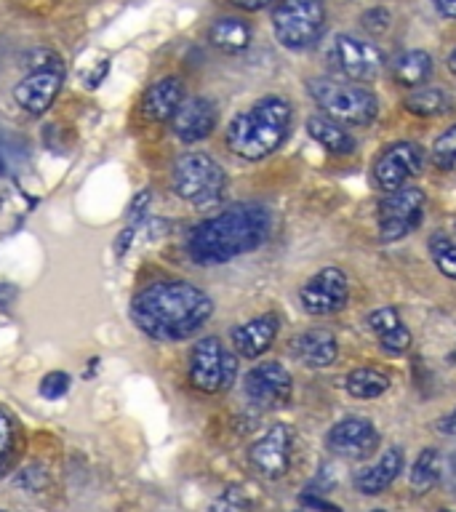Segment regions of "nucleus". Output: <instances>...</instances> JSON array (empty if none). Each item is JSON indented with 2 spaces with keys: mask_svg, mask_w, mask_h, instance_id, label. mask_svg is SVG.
Returning <instances> with one entry per match:
<instances>
[{
  "mask_svg": "<svg viewBox=\"0 0 456 512\" xmlns=\"http://www.w3.org/2000/svg\"><path fill=\"white\" fill-rule=\"evenodd\" d=\"M374 512H384V510H374Z\"/></svg>",
  "mask_w": 456,
  "mask_h": 512,
  "instance_id": "nucleus-43",
  "label": "nucleus"
},
{
  "mask_svg": "<svg viewBox=\"0 0 456 512\" xmlns=\"http://www.w3.org/2000/svg\"><path fill=\"white\" fill-rule=\"evenodd\" d=\"M184 102V83L174 75L155 80L142 96V115L152 123H166Z\"/></svg>",
  "mask_w": 456,
  "mask_h": 512,
  "instance_id": "nucleus-19",
  "label": "nucleus"
},
{
  "mask_svg": "<svg viewBox=\"0 0 456 512\" xmlns=\"http://www.w3.org/2000/svg\"><path fill=\"white\" fill-rule=\"evenodd\" d=\"M430 158L432 166L440 168V171H451L456 166V123L432 142Z\"/></svg>",
  "mask_w": 456,
  "mask_h": 512,
  "instance_id": "nucleus-30",
  "label": "nucleus"
},
{
  "mask_svg": "<svg viewBox=\"0 0 456 512\" xmlns=\"http://www.w3.org/2000/svg\"><path fill=\"white\" fill-rule=\"evenodd\" d=\"M27 160V144L16 136H0V176L19 171Z\"/></svg>",
  "mask_w": 456,
  "mask_h": 512,
  "instance_id": "nucleus-29",
  "label": "nucleus"
},
{
  "mask_svg": "<svg viewBox=\"0 0 456 512\" xmlns=\"http://www.w3.org/2000/svg\"><path fill=\"white\" fill-rule=\"evenodd\" d=\"M216 118L219 115H216V107L211 99H206V96H192V99H184L182 107L176 110V115L171 118V126H174V134L184 144H195L214 134Z\"/></svg>",
  "mask_w": 456,
  "mask_h": 512,
  "instance_id": "nucleus-16",
  "label": "nucleus"
},
{
  "mask_svg": "<svg viewBox=\"0 0 456 512\" xmlns=\"http://www.w3.org/2000/svg\"><path fill=\"white\" fill-rule=\"evenodd\" d=\"M379 446V432L363 416H347L326 435V448L342 459H366Z\"/></svg>",
  "mask_w": 456,
  "mask_h": 512,
  "instance_id": "nucleus-15",
  "label": "nucleus"
},
{
  "mask_svg": "<svg viewBox=\"0 0 456 512\" xmlns=\"http://www.w3.org/2000/svg\"><path fill=\"white\" fill-rule=\"evenodd\" d=\"M424 168V150L416 142H395L390 147H384L376 155L374 166H371V176L374 184L382 192H392L406 187L414 176L422 174Z\"/></svg>",
  "mask_w": 456,
  "mask_h": 512,
  "instance_id": "nucleus-10",
  "label": "nucleus"
},
{
  "mask_svg": "<svg viewBox=\"0 0 456 512\" xmlns=\"http://www.w3.org/2000/svg\"><path fill=\"white\" fill-rule=\"evenodd\" d=\"M432 6L438 8L440 16H446V19H456V0H432Z\"/></svg>",
  "mask_w": 456,
  "mask_h": 512,
  "instance_id": "nucleus-40",
  "label": "nucleus"
},
{
  "mask_svg": "<svg viewBox=\"0 0 456 512\" xmlns=\"http://www.w3.org/2000/svg\"><path fill=\"white\" fill-rule=\"evenodd\" d=\"M278 331V315H275V312H264V315H256V318L246 320V323H240V326L232 328V347H235V352H238L240 358H262L264 352L272 347V342H275Z\"/></svg>",
  "mask_w": 456,
  "mask_h": 512,
  "instance_id": "nucleus-17",
  "label": "nucleus"
},
{
  "mask_svg": "<svg viewBox=\"0 0 456 512\" xmlns=\"http://www.w3.org/2000/svg\"><path fill=\"white\" fill-rule=\"evenodd\" d=\"M64 86V64L62 59L51 56L48 62H40L32 67L27 78H22L14 88L16 104L27 115H43L54 104Z\"/></svg>",
  "mask_w": 456,
  "mask_h": 512,
  "instance_id": "nucleus-11",
  "label": "nucleus"
},
{
  "mask_svg": "<svg viewBox=\"0 0 456 512\" xmlns=\"http://www.w3.org/2000/svg\"><path fill=\"white\" fill-rule=\"evenodd\" d=\"M403 107L419 118H440L454 110V96L440 86H419L403 99Z\"/></svg>",
  "mask_w": 456,
  "mask_h": 512,
  "instance_id": "nucleus-24",
  "label": "nucleus"
},
{
  "mask_svg": "<svg viewBox=\"0 0 456 512\" xmlns=\"http://www.w3.org/2000/svg\"><path fill=\"white\" fill-rule=\"evenodd\" d=\"M232 6L240 8V11H262V8L278 3V0H230Z\"/></svg>",
  "mask_w": 456,
  "mask_h": 512,
  "instance_id": "nucleus-37",
  "label": "nucleus"
},
{
  "mask_svg": "<svg viewBox=\"0 0 456 512\" xmlns=\"http://www.w3.org/2000/svg\"><path fill=\"white\" fill-rule=\"evenodd\" d=\"M243 390H246V398L262 411L286 408L291 403L294 379H291V371L280 366L278 360H267L248 371L243 379Z\"/></svg>",
  "mask_w": 456,
  "mask_h": 512,
  "instance_id": "nucleus-12",
  "label": "nucleus"
},
{
  "mask_svg": "<svg viewBox=\"0 0 456 512\" xmlns=\"http://www.w3.org/2000/svg\"><path fill=\"white\" fill-rule=\"evenodd\" d=\"M150 200H152L150 190L139 192V195L131 200V208H128V219H131V222H139V219L147 214V208H150Z\"/></svg>",
  "mask_w": 456,
  "mask_h": 512,
  "instance_id": "nucleus-35",
  "label": "nucleus"
},
{
  "mask_svg": "<svg viewBox=\"0 0 456 512\" xmlns=\"http://www.w3.org/2000/svg\"><path fill=\"white\" fill-rule=\"evenodd\" d=\"M187 376H190V384L195 390L216 395V392L230 390L232 382H235L238 358L219 336H203L192 347Z\"/></svg>",
  "mask_w": 456,
  "mask_h": 512,
  "instance_id": "nucleus-7",
  "label": "nucleus"
},
{
  "mask_svg": "<svg viewBox=\"0 0 456 512\" xmlns=\"http://www.w3.org/2000/svg\"><path fill=\"white\" fill-rule=\"evenodd\" d=\"M171 182H174V192L179 198L192 206L206 208L219 203V198L224 195L227 174L206 152H187L174 163Z\"/></svg>",
  "mask_w": 456,
  "mask_h": 512,
  "instance_id": "nucleus-6",
  "label": "nucleus"
},
{
  "mask_svg": "<svg viewBox=\"0 0 456 512\" xmlns=\"http://www.w3.org/2000/svg\"><path fill=\"white\" fill-rule=\"evenodd\" d=\"M307 91L320 110L342 126H371L379 115V99L371 88L358 86L352 80L312 78Z\"/></svg>",
  "mask_w": 456,
  "mask_h": 512,
  "instance_id": "nucleus-4",
  "label": "nucleus"
},
{
  "mask_svg": "<svg viewBox=\"0 0 456 512\" xmlns=\"http://www.w3.org/2000/svg\"><path fill=\"white\" fill-rule=\"evenodd\" d=\"M368 328L379 336V347L392 358L403 355L411 347V331L400 320V312L395 307H382V310L371 312L368 315Z\"/></svg>",
  "mask_w": 456,
  "mask_h": 512,
  "instance_id": "nucleus-20",
  "label": "nucleus"
},
{
  "mask_svg": "<svg viewBox=\"0 0 456 512\" xmlns=\"http://www.w3.org/2000/svg\"><path fill=\"white\" fill-rule=\"evenodd\" d=\"M291 104L280 96H264L227 126V147L243 160H262L280 150L291 131Z\"/></svg>",
  "mask_w": 456,
  "mask_h": 512,
  "instance_id": "nucleus-3",
  "label": "nucleus"
},
{
  "mask_svg": "<svg viewBox=\"0 0 456 512\" xmlns=\"http://www.w3.org/2000/svg\"><path fill=\"white\" fill-rule=\"evenodd\" d=\"M392 14L387 8H371L366 14L360 16V24H363V30H368L371 35H379V32L390 30Z\"/></svg>",
  "mask_w": 456,
  "mask_h": 512,
  "instance_id": "nucleus-34",
  "label": "nucleus"
},
{
  "mask_svg": "<svg viewBox=\"0 0 456 512\" xmlns=\"http://www.w3.org/2000/svg\"><path fill=\"white\" fill-rule=\"evenodd\" d=\"M440 512H454V510H440Z\"/></svg>",
  "mask_w": 456,
  "mask_h": 512,
  "instance_id": "nucleus-42",
  "label": "nucleus"
},
{
  "mask_svg": "<svg viewBox=\"0 0 456 512\" xmlns=\"http://www.w3.org/2000/svg\"><path fill=\"white\" fill-rule=\"evenodd\" d=\"M208 512H251V502H248L246 491L240 486L224 488L222 494L216 496Z\"/></svg>",
  "mask_w": 456,
  "mask_h": 512,
  "instance_id": "nucleus-32",
  "label": "nucleus"
},
{
  "mask_svg": "<svg viewBox=\"0 0 456 512\" xmlns=\"http://www.w3.org/2000/svg\"><path fill=\"white\" fill-rule=\"evenodd\" d=\"M307 134H310L323 150L331 152V155H352V152H355V139L344 131L342 123H336V120L331 118L312 115V118L307 120Z\"/></svg>",
  "mask_w": 456,
  "mask_h": 512,
  "instance_id": "nucleus-25",
  "label": "nucleus"
},
{
  "mask_svg": "<svg viewBox=\"0 0 456 512\" xmlns=\"http://www.w3.org/2000/svg\"><path fill=\"white\" fill-rule=\"evenodd\" d=\"M435 430L443 432V435H456V408L451 411V414H446L443 419H438V424H435Z\"/></svg>",
  "mask_w": 456,
  "mask_h": 512,
  "instance_id": "nucleus-39",
  "label": "nucleus"
},
{
  "mask_svg": "<svg viewBox=\"0 0 456 512\" xmlns=\"http://www.w3.org/2000/svg\"><path fill=\"white\" fill-rule=\"evenodd\" d=\"M272 30L288 51H307L326 32L323 0H278L272 8Z\"/></svg>",
  "mask_w": 456,
  "mask_h": 512,
  "instance_id": "nucleus-5",
  "label": "nucleus"
},
{
  "mask_svg": "<svg viewBox=\"0 0 456 512\" xmlns=\"http://www.w3.org/2000/svg\"><path fill=\"white\" fill-rule=\"evenodd\" d=\"M400 470H403V451L400 448H390L371 467H366V470H360L355 475V488L366 496L382 494V491H387L395 483Z\"/></svg>",
  "mask_w": 456,
  "mask_h": 512,
  "instance_id": "nucleus-21",
  "label": "nucleus"
},
{
  "mask_svg": "<svg viewBox=\"0 0 456 512\" xmlns=\"http://www.w3.org/2000/svg\"><path fill=\"white\" fill-rule=\"evenodd\" d=\"M107 72H110V62L104 59V62H99V67H96V70L91 72V75H88L86 86L88 88H96V86H99V83H102L104 78H107Z\"/></svg>",
  "mask_w": 456,
  "mask_h": 512,
  "instance_id": "nucleus-38",
  "label": "nucleus"
},
{
  "mask_svg": "<svg viewBox=\"0 0 456 512\" xmlns=\"http://www.w3.org/2000/svg\"><path fill=\"white\" fill-rule=\"evenodd\" d=\"M328 62L342 78L352 83H371L384 70L382 48L355 35H336L328 48Z\"/></svg>",
  "mask_w": 456,
  "mask_h": 512,
  "instance_id": "nucleus-9",
  "label": "nucleus"
},
{
  "mask_svg": "<svg viewBox=\"0 0 456 512\" xmlns=\"http://www.w3.org/2000/svg\"><path fill=\"white\" fill-rule=\"evenodd\" d=\"M291 352L302 366L328 368L334 366L336 355H339V344H336V336L328 328H307V331L294 336Z\"/></svg>",
  "mask_w": 456,
  "mask_h": 512,
  "instance_id": "nucleus-18",
  "label": "nucleus"
},
{
  "mask_svg": "<svg viewBox=\"0 0 456 512\" xmlns=\"http://www.w3.org/2000/svg\"><path fill=\"white\" fill-rule=\"evenodd\" d=\"M440 475V456L435 448H424L422 454L416 456L414 470L408 475V483L414 488V494H427L432 486H435V480Z\"/></svg>",
  "mask_w": 456,
  "mask_h": 512,
  "instance_id": "nucleus-27",
  "label": "nucleus"
},
{
  "mask_svg": "<svg viewBox=\"0 0 456 512\" xmlns=\"http://www.w3.org/2000/svg\"><path fill=\"white\" fill-rule=\"evenodd\" d=\"M40 395L46 400H59L62 395H67L70 390V374H64V371H51L40 379Z\"/></svg>",
  "mask_w": 456,
  "mask_h": 512,
  "instance_id": "nucleus-33",
  "label": "nucleus"
},
{
  "mask_svg": "<svg viewBox=\"0 0 456 512\" xmlns=\"http://www.w3.org/2000/svg\"><path fill=\"white\" fill-rule=\"evenodd\" d=\"M131 240H134V227H128V230L118 232V240H115V256L118 259H123L128 251V246H131Z\"/></svg>",
  "mask_w": 456,
  "mask_h": 512,
  "instance_id": "nucleus-36",
  "label": "nucleus"
},
{
  "mask_svg": "<svg viewBox=\"0 0 456 512\" xmlns=\"http://www.w3.org/2000/svg\"><path fill=\"white\" fill-rule=\"evenodd\" d=\"M272 227L270 211L259 203H238L206 222L195 224L187 235V251L198 264H222L254 251L267 240Z\"/></svg>",
  "mask_w": 456,
  "mask_h": 512,
  "instance_id": "nucleus-2",
  "label": "nucleus"
},
{
  "mask_svg": "<svg viewBox=\"0 0 456 512\" xmlns=\"http://www.w3.org/2000/svg\"><path fill=\"white\" fill-rule=\"evenodd\" d=\"M350 299V280L339 267H326L315 272L302 288H299V302L304 312L310 315H331L339 312Z\"/></svg>",
  "mask_w": 456,
  "mask_h": 512,
  "instance_id": "nucleus-13",
  "label": "nucleus"
},
{
  "mask_svg": "<svg viewBox=\"0 0 456 512\" xmlns=\"http://www.w3.org/2000/svg\"><path fill=\"white\" fill-rule=\"evenodd\" d=\"M251 38H254L251 24L246 19H240V16H222L208 30L211 46L219 48L222 54H243L251 46Z\"/></svg>",
  "mask_w": 456,
  "mask_h": 512,
  "instance_id": "nucleus-22",
  "label": "nucleus"
},
{
  "mask_svg": "<svg viewBox=\"0 0 456 512\" xmlns=\"http://www.w3.org/2000/svg\"><path fill=\"white\" fill-rule=\"evenodd\" d=\"M291 448H294V432L288 424H275L248 448V462L262 478L278 480L291 467Z\"/></svg>",
  "mask_w": 456,
  "mask_h": 512,
  "instance_id": "nucleus-14",
  "label": "nucleus"
},
{
  "mask_svg": "<svg viewBox=\"0 0 456 512\" xmlns=\"http://www.w3.org/2000/svg\"><path fill=\"white\" fill-rule=\"evenodd\" d=\"M214 302L187 280H158L142 288L131 304L136 328L155 342H184L206 326Z\"/></svg>",
  "mask_w": 456,
  "mask_h": 512,
  "instance_id": "nucleus-1",
  "label": "nucleus"
},
{
  "mask_svg": "<svg viewBox=\"0 0 456 512\" xmlns=\"http://www.w3.org/2000/svg\"><path fill=\"white\" fill-rule=\"evenodd\" d=\"M427 248H430V256L432 262H435V267H438L446 278L456 280V240L451 238V235H446V232H438V235H432Z\"/></svg>",
  "mask_w": 456,
  "mask_h": 512,
  "instance_id": "nucleus-28",
  "label": "nucleus"
},
{
  "mask_svg": "<svg viewBox=\"0 0 456 512\" xmlns=\"http://www.w3.org/2000/svg\"><path fill=\"white\" fill-rule=\"evenodd\" d=\"M0 512H6V510H0Z\"/></svg>",
  "mask_w": 456,
  "mask_h": 512,
  "instance_id": "nucleus-44",
  "label": "nucleus"
},
{
  "mask_svg": "<svg viewBox=\"0 0 456 512\" xmlns=\"http://www.w3.org/2000/svg\"><path fill=\"white\" fill-rule=\"evenodd\" d=\"M424 192L419 187H400V190L387 192L379 206H376V222H379V238L384 243L406 238L408 232L422 224L424 214Z\"/></svg>",
  "mask_w": 456,
  "mask_h": 512,
  "instance_id": "nucleus-8",
  "label": "nucleus"
},
{
  "mask_svg": "<svg viewBox=\"0 0 456 512\" xmlns=\"http://www.w3.org/2000/svg\"><path fill=\"white\" fill-rule=\"evenodd\" d=\"M390 376L384 374L382 368H355L344 379V390L350 392L352 398L374 400L390 390Z\"/></svg>",
  "mask_w": 456,
  "mask_h": 512,
  "instance_id": "nucleus-26",
  "label": "nucleus"
},
{
  "mask_svg": "<svg viewBox=\"0 0 456 512\" xmlns=\"http://www.w3.org/2000/svg\"><path fill=\"white\" fill-rule=\"evenodd\" d=\"M446 67H448V72H451V78L456 80V48H454V51H451V54H448Z\"/></svg>",
  "mask_w": 456,
  "mask_h": 512,
  "instance_id": "nucleus-41",
  "label": "nucleus"
},
{
  "mask_svg": "<svg viewBox=\"0 0 456 512\" xmlns=\"http://www.w3.org/2000/svg\"><path fill=\"white\" fill-rule=\"evenodd\" d=\"M390 75L398 86L414 91V88L424 86L432 75V56L422 48H411V51H403L392 59Z\"/></svg>",
  "mask_w": 456,
  "mask_h": 512,
  "instance_id": "nucleus-23",
  "label": "nucleus"
},
{
  "mask_svg": "<svg viewBox=\"0 0 456 512\" xmlns=\"http://www.w3.org/2000/svg\"><path fill=\"white\" fill-rule=\"evenodd\" d=\"M16 424L14 419L0 408V475H6L8 467L16 459Z\"/></svg>",
  "mask_w": 456,
  "mask_h": 512,
  "instance_id": "nucleus-31",
  "label": "nucleus"
}]
</instances>
